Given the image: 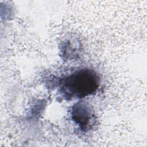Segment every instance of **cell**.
Listing matches in <instances>:
<instances>
[{
	"label": "cell",
	"mask_w": 147,
	"mask_h": 147,
	"mask_svg": "<svg viewBox=\"0 0 147 147\" xmlns=\"http://www.w3.org/2000/svg\"><path fill=\"white\" fill-rule=\"evenodd\" d=\"M99 85V78L94 72L81 69L65 78L61 82V91L66 96L83 98L95 92Z\"/></svg>",
	"instance_id": "cell-1"
}]
</instances>
